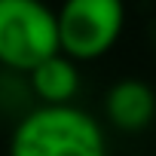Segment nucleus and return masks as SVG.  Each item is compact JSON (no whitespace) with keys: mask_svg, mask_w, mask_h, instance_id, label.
Listing matches in <instances>:
<instances>
[{"mask_svg":"<svg viewBox=\"0 0 156 156\" xmlns=\"http://www.w3.org/2000/svg\"><path fill=\"white\" fill-rule=\"evenodd\" d=\"M9 156H107L101 122L76 104L28 110L9 141Z\"/></svg>","mask_w":156,"mask_h":156,"instance_id":"obj_1","label":"nucleus"},{"mask_svg":"<svg viewBox=\"0 0 156 156\" xmlns=\"http://www.w3.org/2000/svg\"><path fill=\"white\" fill-rule=\"evenodd\" d=\"M58 49V22L49 3L0 0V61L31 70Z\"/></svg>","mask_w":156,"mask_h":156,"instance_id":"obj_2","label":"nucleus"},{"mask_svg":"<svg viewBox=\"0 0 156 156\" xmlns=\"http://www.w3.org/2000/svg\"><path fill=\"white\" fill-rule=\"evenodd\" d=\"M122 0H64L55 12L58 46L70 58H92L113 46L122 31Z\"/></svg>","mask_w":156,"mask_h":156,"instance_id":"obj_3","label":"nucleus"},{"mask_svg":"<svg viewBox=\"0 0 156 156\" xmlns=\"http://www.w3.org/2000/svg\"><path fill=\"white\" fill-rule=\"evenodd\" d=\"M104 110L107 119L119 129H144L156 113V92L141 76H122L107 89Z\"/></svg>","mask_w":156,"mask_h":156,"instance_id":"obj_4","label":"nucleus"},{"mask_svg":"<svg viewBox=\"0 0 156 156\" xmlns=\"http://www.w3.org/2000/svg\"><path fill=\"white\" fill-rule=\"evenodd\" d=\"M31 83L43 104H70L73 92L80 89V70L67 52H52L31 67Z\"/></svg>","mask_w":156,"mask_h":156,"instance_id":"obj_5","label":"nucleus"}]
</instances>
